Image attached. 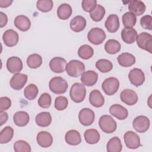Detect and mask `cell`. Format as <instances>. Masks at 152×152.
I'll use <instances>...</instances> for the list:
<instances>
[{"label":"cell","instance_id":"cell-46","mask_svg":"<svg viewBox=\"0 0 152 152\" xmlns=\"http://www.w3.org/2000/svg\"><path fill=\"white\" fill-rule=\"evenodd\" d=\"M152 17L150 15H145L140 19V24L141 27L145 29L151 30Z\"/></svg>","mask_w":152,"mask_h":152},{"label":"cell","instance_id":"cell-3","mask_svg":"<svg viewBox=\"0 0 152 152\" xmlns=\"http://www.w3.org/2000/svg\"><path fill=\"white\" fill-rule=\"evenodd\" d=\"M100 128L106 134H111L115 132L117 128L116 121L113 118L108 115L102 116L99 120Z\"/></svg>","mask_w":152,"mask_h":152},{"label":"cell","instance_id":"cell-36","mask_svg":"<svg viewBox=\"0 0 152 152\" xmlns=\"http://www.w3.org/2000/svg\"><path fill=\"white\" fill-rule=\"evenodd\" d=\"M27 65L32 69H36L40 66L42 64V58L37 53H33L29 55L27 58Z\"/></svg>","mask_w":152,"mask_h":152},{"label":"cell","instance_id":"cell-9","mask_svg":"<svg viewBox=\"0 0 152 152\" xmlns=\"http://www.w3.org/2000/svg\"><path fill=\"white\" fill-rule=\"evenodd\" d=\"M124 138L126 146L129 149H137L141 146L140 137L133 131L126 132Z\"/></svg>","mask_w":152,"mask_h":152},{"label":"cell","instance_id":"cell-44","mask_svg":"<svg viewBox=\"0 0 152 152\" xmlns=\"http://www.w3.org/2000/svg\"><path fill=\"white\" fill-rule=\"evenodd\" d=\"M68 105V100L65 96H59L55 100V107L58 110H65Z\"/></svg>","mask_w":152,"mask_h":152},{"label":"cell","instance_id":"cell-38","mask_svg":"<svg viewBox=\"0 0 152 152\" xmlns=\"http://www.w3.org/2000/svg\"><path fill=\"white\" fill-rule=\"evenodd\" d=\"M93 54V49L88 45H83L81 46L78 50V56L83 59H88L91 58Z\"/></svg>","mask_w":152,"mask_h":152},{"label":"cell","instance_id":"cell-18","mask_svg":"<svg viewBox=\"0 0 152 152\" xmlns=\"http://www.w3.org/2000/svg\"><path fill=\"white\" fill-rule=\"evenodd\" d=\"M98 80V74L94 71L88 70L84 72L81 76V81L86 86H93Z\"/></svg>","mask_w":152,"mask_h":152},{"label":"cell","instance_id":"cell-8","mask_svg":"<svg viewBox=\"0 0 152 152\" xmlns=\"http://www.w3.org/2000/svg\"><path fill=\"white\" fill-rule=\"evenodd\" d=\"M150 125L149 119L143 115H140L135 118L132 122V126L134 129L138 132L144 133L146 132Z\"/></svg>","mask_w":152,"mask_h":152},{"label":"cell","instance_id":"cell-28","mask_svg":"<svg viewBox=\"0 0 152 152\" xmlns=\"http://www.w3.org/2000/svg\"><path fill=\"white\" fill-rule=\"evenodd\" d=\"M13 121L17 126L23 127L28 124L30 116L26 112L18 111L14 115Z\"/></svg>","mask_w":152,"mask_h":152},{"label":"cell","instance_id":"cell-25","mask_svg":"<svg viewBox=\"0 0 152 152\" xmlns=\"http://www.w3.org/2000/svg\"><path fill=\"white\" fill-rule=\"evenodd\" d=\"M137 36V31L132 27H125L122 30L121 37L122 40L127 44H132L135 40Z\"/></svg>","mask_w":152,"mask_h":152},{"label":"cell","instance_id":"cell-30","mask_svg":"<svg viewBox=\"0 0 152 152\" xmlns=\"http://www.w3.org/2000/svg\"><path fill=\"white\" fill-rule=\"evenodd\" d=\"M84 137L86 142L89 144H94L99 142L100 138L99 132L95 129H88L84 132Z\"/></svg>","mask_w":152,"mask_h":152},{"label":"cell","instance_id":"cell-50","mask_svg":"<svg viewBox=\"0 0 152 152\" xmlns=\"http://www.w3.org/2000/svg\"><path fill=\"white\" fill-rule=\"evenodd\" d=\"M13 1L10 0H0V7L1 8H7L11 5Z\"/></svg>","mask_w":152,"mask_h":152},{"label":"cell","instance_id":"cell-39","mask_svg":"<svg viewBox=\"0 0 152 152\" xmlns=\"http://www.w3.org/2000/svg\"><path fill=\"white\" fill-rule=\"evenodd\" d=\"M39 93L37 87L34 84H28L24 90V95L25 97L28 100H32L34 99Z\"/></svg>","mask_w":152,"mask_h":152},{"label":"cell","instance_id":"cell-24","mask_svg":"<svg viewBox=\"0 0 152 152\" xmlns=\"http://www.w3.org/2000/svg\"><path fill=\"white\" fill-rule=\"evenodd\" d=\"M14 25L20 31H26L30 28L31 21L27 16L19 15L14 19Z\"/></svg>","mask_w":152,"mask_h":152},{"label":"cell","instance_id":"cell-47","mask_svg":"<svg viewBox=\"0 0 152 152\" xmlns=\"http://www.w3.org/2000/svg\"><path fill=\"white\" fill-rule=\"evenodd\" d=\"M11 106V101L8 97H1L0 98V110L4 111L8 110Z\"/></svg>","mask_w":152,"mask_h":152},{"label":"cell","instance_id":"cell-4","mask_svg":"<svg viewBox=\"0 0 152 152\" xmlns=\"http://www.w3.org/2000/svg\"><path fill=\"white\" fill-rule=\"evenodd\" d=\"M65 70L69 76L72 77H78L84 72L85 70V65L82 62L78 60L73 59L67 64Z\"/></svg>","mask_w":152,"mask_h":152},{"label":"cell","instance_id":"cell-45","mask_svg":"<svg viewBox=\"0 0 152 152\" xmlns=\"http://www.w3.org/2000/svg\"><path fill=\"white\" fill-rule=\"evenodd\" d=\"M97 5L96 0H83L81 7L83 10L87 12H90Z\"/></svg>","mask_w":152,"mask_h":152},{"label":"cell","instance_id":"cell-13","mask_svg":"<svg viewBox=\"0 0 152 152\" xmlns=\"http://www.w3.org/2000/svg\"><path fill=\"white\" fill-rule=\"evenodd\" d=\"M120 98L122 102L129 106L134 105L138 100L137 94L131 89L122 90L120 94Z\"/></svg>","mask_w":152,"mask_h":152},{"label":"cell","instance_id":"cell-43","mask_svg":"<svg viewBox=\"0 0 152 152\" xmlns=\"http://www.w3.org/2000/svg\"><path fill=\"white\" fill-rule=\"evenodd\" d=\"M52 103L51 96L47 93H43L38 99V104L40 107L46 109L49 108Z\"/></svg>","mask_w":152,"mask_h":152},{"label":"cell","instance_id":"cell-34","mask_svg":"<svg viewBox=\"0 0 152 152\" xmlns=\"http://www.w3.org/2000/svg\"><path fill=\"white\" fill-rule=\"evenodd\" d=\"M105 13L106 11L104 8L100 4H97L96 7L90 12V17L92 20L97 22L103 19Z\"/></svg>","mask_w":152,"mask_h":152},{"label":"cell","instance_id":"cell-11","mask_svg":"<svg viewBox=\"0 0 152 152\" xmlns=\"http://www.w3.org/2000/svg\"><path fill=\"white\" fill-rule=\"evenodd\" d=\"M95 118L94 112L89 108H83L81 109L78 114V119L81 125L89 126L91 125Z\"/></svg>","mask_w":152,"mask_h":152},{"label":"cell","instance_id":"cell-23","mask_svg":"<svg viewBox=\"0 0 152 152\" xmlns=\"http://www.w3.org/2000/svg\"><path fill=\"white\" fill-rule=\"evenodd\" d=\"M89 102L95 107H100L104 103V98L98 90H92L89 95Z\"/></svg>","mask_w":152,"mask_h":152},{"label":"cell","instance_id":"cell-31","mask_svg":"<svg viewBox=\"0 0 152 152\" xmlns=\"http://www.w3.org/2000/svg\"><path fill=\"white\" fill-rule=\"evenodd\" d=\"M72 8L68 4H61L57 10V15L58 18L62 20H67L72 14Z\"/></svg>","mask_w":152,"mask_h":152},{"label":"cell","instance_id":"cell-42","mask_svg":"<svg viewBox=\"0 0 152 152\" xmlns=\"http://www.w3.org/2000/svg\"><path fill=\"white\" fill-rule=\"evenodd\" d=\"M14 150L15 152H30V144L24 140H18L14 144Z\"/></svg>","mask_w":152,"mask_h":152},{"label":"cell","instance_id":"cell-1","mask_svg":"<svg viewBox=\"0 0 152 152\" xmlns=\"http://www.w3.org/2000/svg\"><path fill=\"white\" fill-rule=\"evenodd\" d=\"M50 90L56 94H64L68 87L66 81L61 77H55L50 79L49 83Z\"/></svg>","mask_w":152,"mask_h":152},{"label":"cell","instance_id":"cell-22","mask_svg":"<svg viewBox=\"0 0 152 152\" xmlns=\"http://www.w3.org/2000/svg\"><path fill=\"white\" fill-rule=\"evenodd\" d=\"M105 27L110 33L116 32L119 27V17L116 14L109 15L104 23Z\"/></svg>","mask_w":152,"mask_h":152},{"label":"cell","instance_id":"cell-19","mask_svg":"<svg viewBox=\"0 0 152 152\" xmlns=\"http://www.w3.org/2000/svg\"><path fill=\"white\" fill-rule=\"evenodd\" d=\"M128 10L135 16L141 15L146 10L145 4L140 0H133L129 2Z\"/></svg>","mask_w":152,"mask_h":152},{"label":"cell","instance_id":"cell-33","mask_svg":"<svg viewBox=\"0 0 152 152\" xmlns=\"http://www.w3.org/2000/svg\"><path fill=\"white\" fill-rule=\"evenodd\" d=\"M121 45L120 43L115 39H109L104 45L106 52L111 55H114L119 52L121 50Z\"/></svg>","mask_w":152,"mask_h":152},{"label":"cell","instance_id":"cell-29","mask_svg":"<svg viewBox=\"0 0 152 152\" xmlns=\"http://www.w3.org/2000/svg\"><path fill=\"white\" fill-rule=\"evenodd\" d=\"M35 121L38 126L40 127H47L51 124V115L48 112H40L36 115Z\"/></svg>","mask_w":152,"mask_h":152},{"label":"cell","instance_id":"cell-27","mask_svg":"<svg viewBox=\"0 0 152 152\" xmlns=\"http://www.w3.org/2000/svg\"><path fill=\"white\" fill-rule=\"evenodd\" d=\"M65 140L66 142L70 145H77L81 142V138L78 131L72 129L66 133Z\"/></svg>","mask_w":152,"mask_h":152},{"label":"cell","instance_id":"cell-49","mask_svg":"<svg viewBox=\"0 0 152 152\" xmlns=\"http://www.w3.org/2000/svg\"><path fill=\"white\" fill-rule=\"evenodd\" d=\"M0 115H1V126H2L7 121L8 118V113L5 111H1Z\"/></svg>","mask_w":152,"mask_h":152},{"label":"cell","instance_id":"cell-40","mask_svg":"<svg viewBox=\"0 0 152 152\" xmlns=\"http://www.w3.org/2000/svg\"><path fill=\"white\" fill-rule=\"evenodd\" d=\"M123 25L125 27H133L137 22L136 16L131 12H126L122 17Z\"/></svg>","mask_w":152,"mask_h":152},{"label":"cell","instance_id":"cell-7","mask_svg":"<svg viewBox=\"0 0 152 152\" xmlns=\"http://www.w3.org/2000/svg\"><path fill=\"white\" fill-rule=\"evenodd\" d=\"M119 87V80L115 77H109L104 80L102 84L103 91L108 96H112L115 94Z\"/></svg>","mask_w":152,"mask_h":152},{"label":"cell","instance_id":"cell-37","mask_svg":"<svg viewBox=\"0 0 152 152\" xmlns=\"http://www.w3.org/2000/svg\"><path fill=\"white\" fill-rule=\"evenodd\" d=\"M96 66L98 70L102 73H106L110 71L113 68L112 63L108 59H100L96 63Z\"/></svg>","mask_w":152,"mask_h":152},{"label":"cell","instance_id":"cell-17","mask_svg":"<svg viewBox=\"0 0 152 152\" xmlns=\"http://www.w3.org/2000/svg\"><path fill=\"white\" fill-rule=\"evenodd\" d=\"M36 141L40 147L43 148H48L52 144L53 137L49 132L43 131L39 132L37 134Z\"/></svg>","mask_w":152,"mask_h":152},{"label":"cell","instance_id":"cell-48","mask_svg":"<svg viewBox=\"0 0 152 152\" xmlns=\"http://www.w3.org/2000/svg\"><path fill=\"white\" fill-rule=\"evenodd\" d=\"M0 27L2 28L7 24L8 17L6 14L3 12H0Z\"/></svg>","mask_w":152,"mask_h":152},{"label":"cell","instance_id":"cell-10","mask_svg":"<svg viewBox=\"0 0 152 152\" xmlns=\"http://www.w3.org/2000/svg\"><path fill=\"white\" fill-rule=\"evenodd\" d=\"M128 78L130 83L135 87L141 86L145 81L144 73L141 69L137 68H133L129 71Z\"/></svg>","mask_w":152,"mask_h":152},{"label":"cell","instance_id":"cell-35","mask_svg":"<svg viewBox=\"0 0 152 152\" xmlns=\"http://www.w3.org/2000/svg\"><path fill=\"white\" fill-rule=\"evenodd\" d=\"M14 135V129L10 126L4 127L0 132V143L6 144L9 142Z\"/></svg>","mask_w":152,"mask_h":152},{"label":"cell","instance_id":"cell-12","mask_svg":"<svg viewBox=\"0 0 152 152\" xmlns=\"http://www.w3.org/2000/svg\"><path fill=\"white\" fill-rule=\"evenodd\" d=\"M28 77L26 74L21 73L14 74L10 81V85L12 88L20 90L23 88L27 81Z\"/></svg>","mask_w":152,"mask_h":152},{"label":"cell","instance_id":"cell-2","mask_svg":"<svg viewBox=\"0 0 152 152\" xmlns=\"http://www.w3.org/2000/svg\"><path fill=\"white\" fill-rule=\"evenodd\" d=\"M69 96L71 100L75 103L82 102L86 96V89L84 85L80 83L73 84L69 91Z\"/></svg>","mask_w":152,"mask_h":152},{"label":"cell","instance_id":"cell-21","mask_svg":"<svg viewBox=\"0 0 152 152\" xmlns=\"http://www.w3.org/2000/svg\"><path fill=\"white\" fill-rule=\"evenodd\" d=\"M110 113L119 120L125 119L128 116V110L118 104H114L109 108Z\"/></svg>","mask_w":152,"mask_h":152},{"label":"cell","instance_id":"cell-26","mask_svg":"<svg viewBox=\"0 0 152 152\" xmlns=\"http://www.w3.org/2000/svg\"><path fill=\"white\" fill-rule=\"evenodd\" d=\"M117 61L121 66L129 67L135 63V58L132 54L125 52L117 57Z\"/></svg>","mask_w":152,"mask_h":152},{"label":"cell","instance_id":"cell-6","mask_svg":"<svg viewBox=\"0 0 152 152\" xmlns=\"http://www.w3.org/2000/svg\"><path fill=\"white\" fill-rule=\"evenodd\" d=\"M137 43L138 46L143 50H145L149 53H152V36L147 33L142 32L137 35Z\"/></svg>","mask_w":152,"mask_h":152},{"label":"cell","instance_id":"cell-5","mask_svg":"<svg viewBox=\"0 0 152 152\" xmlns=\"http://www.w3.org/2000/svg\"><path fill=\"white\" fill-rule=\"evenodd\" d=\"M87 39L91 43L99 45L105 40L106 33L103 29L99 27H93L88 32Z\"/></svg>","mask_w":152,"mask_h":152},{"label":"cell","instance_id":"cell-20","mask_svg":"<svg viewBox=\"0 0 152 152\" xmlns=\"http://www.w3.org/2000/svg\"><path fill=\"white\" fill-rule=\"evenodd\" d=\"M87 22L84 17L81 15H77L72 18L69 23L71 29L74 32H80L86 27Z\"/></svg>","mask_w":152,"mask_h":152},{"label":"cell","instance_id":"cell-14","mask_svg":"<svg viewBox=\"0 0 152 152\" xmlns=\"http://www.w3.org/2000/svg\"><path fill=\"white\" fill-rule=\"evenodd\" d=\"M66 61L62 57H54L49 62L50 70L55 73L64 72L66 69Z\"/></svg>","mask_w":152,"mask_h":152},{"label":"cell","instance_id":"cell-15","mask_svg":"<svg viewBox=\"0 0 152 152\" xmlns=\"http://www.w3.org/2000/svg\"><path fill=\"white\" fill-rule=\"evenodd\" d=\"M7 68L12 74L19 73L23 69V62L17 56L10 57L7 61Z\"/></svg>","mask_w":152,"mask_h":152},{"label":"cell","instance_id":"cell-16","mask_svg":"<svg viewBox=\"0 0 152 152\" xmlns=\"http://www.w3.org/2000/svg\"><path fill=\"white\" fill-rule=\"evenodd\" d=\"M2 40L4 44L8 47L15 46L19 40L18 33L12 29L6 30L2 35Z\"/></svg>","mask_w":152,"mask_h":152},{"label":"cell","instance_id":"cell-41","mask_svg":"<svg viewBox=\"0 0 152 152\" xmlns=\"http://www.w3.org/2000/svg\"><path fill=\"white\" fill-rule=\"evenodd\" d=\"M53 7V2L51 0H39L36 2L37 8L43 12L51 11Z\"/></svg>","mask_w":152,"mask_h":152},{"label":"cell","instance_id":"cell-32","mask_svg":"<svg viewBox=\"0 0 152 152\" xmlns=\"http://www.w3.org/2000/svg\"><path fill=\"white\" fill-rule=\"evenodd\" d=\"M107 152H120L122 151V145L121 140L118 137H113L109 140L106 145Z\"/></svg>","mask_w":152,"mask_h":152}]
</instances>
